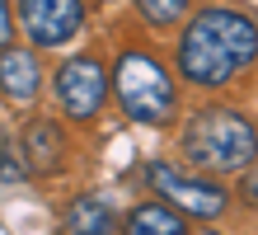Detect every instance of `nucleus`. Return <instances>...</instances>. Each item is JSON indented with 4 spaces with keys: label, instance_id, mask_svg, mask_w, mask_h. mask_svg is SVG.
Segmentation results:
<instances>
[{
    "label": "nucleus",
    "instance_id": "1",
    "mask_svg": "<svg viewBox=\"0 0 258 235\" xmlns=\"http://www.w3.org/2000/svg\"><path fill=\"white\" fill-rule=\"evenodd\" d=\"M258 66V19L235 5H197L174 33V71L192 89H230Z\"/></svg>",
    "mask_w": 258,
    "mask_h": 235
},
{
    "label": "nucleus",
    "instance_id": "2",
    "mask_svg": "<svg viewBox=\"0 0 258 235\" xmlns=\"http://www.w3.org/2000/svg\"><path fill=\"white\" fill-rule=\"evenodd\" d=\"M178 155L216 179L244 174L258 160V118L239 104H202L178 118Z\"/></svg>",
    "mask_w": 258,
    "mask_h": 235
},
{
    "label": "nucleus",
    "instance_id": "3",
    "mask_svg": "<svg viewBox=\"0 0 258 235\" xmlns=\"http://www.w3.org/2000/svg\"><path fill=\"white\" fill-rule=\"evenodd\" d=\"M113 104L141 127H174L183 118V80L150 42H122L113 57Z\"/></svg>",
    "mask_w": 258,
    "mask_h": 235
},
{
    "label": "nucleus",
    "instance_id": "4",
    "mask_svg": "<svg viewBox=\"0 0 258 235\" xmlns=\"http://www.w3.org/2000/svg\"><path fill=\"white\" fill-rule=\"evenodd\" d=\"M146 183H150L155 198L178 207L188 221H221V216L230 212V188L216 174H202V169H192V165L155 160V165H146Z\"/></svg>",
    "mask_w": 258,
    "mask_h": 235
},
{
    "label": "nucleus",
    "instance_id": "5",
    "mask_svg": "<svg viewBox=\"0 0 258 235\" xmlns=\"http://www.w3.org/2000/svg\"><path fill=\"white\" fill-rule=\"evenodd\" d=\"M52 99L61 108V118L71 122H99V113L108 108L113 99V80H108V66L94 57V52H75L66 57L52 75Z\"/></svg>",
    "mask_w": 258,
    "mask_h": 235
},
{
    "label": "nucleus",
    "instance_id": "6",
    "mask_svg": "<svg viewBox=\"0 0 258 235\" xmlns=\"http://www.w3.org/2000/svg\"><path fill=\"white\" fill-rule=\"evenodd\" d=\"M14 19H19V33L28 38V47L52 52V47H66L85 33L89 10L85 0H19Z\"/></svg>",
    "mask_w": 258,
    "mask_h": 235
},
{
    "label": "nucleus",
    "instance_id": "7",
    "mask_svg": "<svg viewBox=\"0 0 258 235\" xmlns=\"http://www.w3.org/2000/svg\"><path fill=\"white\" fill-rule=\"evenodd\" d=\"M42 94V61H38V47H0V99L14 104V108H33Z\"/></svg>",
    "mask_w": 258,
    "mask_h": 235
},
{
    "label": "nucleus",
    "instance_id": "8",
    "mask_svg": "<svg viewBox=\"0 0 258 235\" xmlns=\"http://www.w3.org/2000/svg\"><path fill=\"white\" fill-rule=\"evenodd\" d=\"M19 151H24L28 174H47V179H56V174L66 169V160H71V136H66L61 122L33 118V122L24 127V136H19Z\"/></svg>",
    "mask_w": 258,
    "mask_h": 235
},
{
    "label": "nucleus",
    "instance_id": "9",
    "mask_svg": "<svg viewBox=\"0 0 258 235\" xmlns=\"http://www.w3.org/2000/svg\"><path fill=\"white\" fill-rule=\"evenodd\" d=\"M122 221H117L113 202L99 198V193H80L66 202L61 212V235H117Z\"/></svg>",
    "mask_w": 258,
    "mask_h": 235
},
{
    "label": "nucleus",
    "instance_id": "10",
    "mask_svg": "<svg viewBox=\"0 0 258 235\" xmlns=\"http://www.w3.org/2000/svg\"><path fill=\"white\" fill-rule=\"evenodd\" d=\"M117 235H188V216L169 207L164 198L150 193L146 202H136V207L122 216V230Z\"/></svg>",
    "mask_w": 258,
    "mask_h": 235
},
{
    "label": "nucleus",
    "instance_id": "11",
    "mask_svg": "<svg viewBox=\"0 0 258 235\" xmlns=\"http://www.w3.org/2000/svg\"><path fill=\"white\" fill-rule=\"evenodd\" d=\"M132 10L150 33H178V24L192 14V0H132Z\"/></svg>",
    "mask_w": 258,
    "mask_h": 235
},
{
    "label": "nucleus",
    "instance_id": "12",
    "mask_svg": "<svg viewBox=\"0 0 258 235\" xmlns=\"http://www.w3.org/2000/svg\"><path fill=\"white\" fill-rule=\"evenodd\" d=\"M19 160H24L19 146H14V151H10V146L0 151V183H19V179H24V165H19Z\"/></svg>",
    "mask_w": 258,
    "mask_h": 235
},
{
    "label": "nucleus",
    "instance_id": "13",
    "mask_svg": "<svg viewBox=\"0 0 258 235\" xmlns=\"http://www.w3.org/2000/svg\"><path fill=\"white\" fill-rule=\"evenodd\" d=\"M14 28H19V19H14L10 0H0V47H10V42H14Z\"/></svg>",
    "mask_w": 258,
    "mask_h": 235
},
{
    "label": "nucleus",
    "instance_id": "14",
    "mask_svg": "<svg viewBox=\"0 0 258 235\" xmlns=\"http://www.w3.org/2000/svg\"><path fill=\"white\" fill-rule=\"evenodd\" d=\"M244 202H253V207H258V160L244 169Z\"/></svg>",
    "mask_w": 258,
    "mask_h": 235
},
{
    "label": "nucleus",
    "instance_id": "15",
    "mask_svg": "<svg viewBox=\"0 0 258 235\" xmlns=\"http://www.w3.org/2000/svg\"><path fill=\"white\" fill-rule=\"evenodd\" d=\"M202 235H211V230H202Z\"/></svg>",
    "mask_w": 258,
    "mask_h": 235
}]
</instances>
